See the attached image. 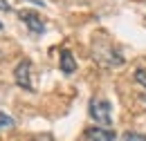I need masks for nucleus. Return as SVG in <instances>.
Wrapping results in <instances>:
<instances>
[{
  "label": "nucleus",
  "instance_id": "obj_2",
  "mask_svg": "<svg viewBox=\"0 0 146 141\" xmlns=\"http://www.w3.org/2000/svg\"><path fill=\"white\" fill-rule=\"evenodd\" d=\"M88 110H90V117L99 125H110L112 123V105L108 103V99H104V96H92Z\"/></svg>",
  "mask_w": 146,
  "mask_h": 141
},
{
  "label": "nucleus",
  "instance_id": "obj_1",
  "mask_svg": "<svg viewBox=\"0 0 146 141\" xmlns=\"http://www.w3.org/2000/svg\"><path fill=\"white\" fill-rule=\"evenodd\" d=\"M92 54H94V61L101 63V65H106V67H121V65L126 63V58L117 52L110 43L99 40V38H97L94 45H92Z\"/></svg>",
  "mask_w": 146,
  "mask_h": 141
},
{
  "label": "nucleus",
  "instance_id": "obj_6",
  "mask_svg": "<svg viewBox=\"0 0 146 141\" xmlns=\"http://www.w3.org/2000/svg\"><path fill=\"white\" fill-rule=\"evenodd\" d=\"M58 67L63 74H74L76 72V61L70 49H61V58H58Z\"/></svg>",
  "mask_w": 146,
  "mask_h": 141
},
{
  "label": "nucleus",
  "instance_id": "obj_9",
  "mask_svg": "<svg viewBox=\"0 0 146 141\" xmlns=\"http://www.w3.org/2000/svg\"><path fill=\"white\" fill-rule=\"evenodd\" d=\"M133 78H135V81H137L142 88H146V72L142 70V67H137V70L133 72Z\"/></svg>",
  "mask_w": 146,
  "mask_h": 141
},
{
  "label": "nucleus",
  "instance_id": "obj_7",
  "mask_svg": "<svg viewBox=\"0 0 146 141\" xmlns=\"http://www.w3.org/2000/svg\"><path fill=\"white\" fill-rule=\"evenodd\" d=\"M16 121L9 117V114H5V112H0V130H9V128H14Z\"/></svg>",
  "mask_w": 146,
  "mask_h": 141
},
{
  "label": "nucleus",
  "instance_id": "obj_3",
  "mask_svg": "<svg viewBox=\"0 0 146 141\" xmlns=\"http://www.w3.org/2000/svg\"><path fill=\"white\" fill-rule=\"evenodd\" d=\"M14 81L23 90H34V83H32V61L29 58H23L14 67Z\"/></svg>",
  "mask_w": 146,
  "mask_h": 141
},
{
  "label": "nucleus",
  "instance_id": "obj_12",
  "mask_svg": "<svg viewBox=\"0 0 146 141\" xmlns=\"http://www.w3.org/2000/svg\"><path fill=\"white\" fill-rule=\"evenodd\" d=\"M2 27H5V25H2V22H0V32H2Z\"/></svg>",
  "mask_w": 146,
  "mask_h": 141
},
{
  "label": "nucleus",
  "instance_id": "obj_8",
  "mask_svg": "<svg viewBox=\"0 0 146 141\" xmlns=\"http://www.w3.org/2000/svg\"><path fill=\"white\" fill-rule=\"evenodd\" d=\"M121 141H146V134H142V132H124L121 134Z\"/></svg>",
  "mask_w": 146,
  "mask_h": 141
},
{
  "label": "nucleus",
  "instance_id": "obj_10",
  "mask_svg": "<svg viewBox=\"0 0 146 141\" xmlns=\"http://www.w3.org/2000/svg\"><path fill=\"white\" fill-rule=\"evenodd\" d=\"M29 141H54V137L52 134H32Z\"/></svg>",
  "mask_w": 146,
  "mask_h": 141
},
{
  "label": "nucleus",
  "instance_id": "obj_11",
  "mask_svg": "<svg viewBox=\"0 0 146 141\" xmlns=\"http://www.w3.org/2000/svg\"><path fill=\"white\" fill-rule=\"evenodd\" d=\"M11 7H9V2L7 0H0V11H9Z\"/></svg>",
  "mask_w": 146,
  "mask_h": 141
},
{
  "label": "nucleus",
  "instance_id": "obj_4",
  "mask_svg": "<svg viewBox=\"0 0 146 141\" xmlns=\"http://www.w3.org/2000/svg\"><path fill=\"white\" fill-rule=\"evenodd\" d=\"M18 18L25 22V27L32 32V34H43L45 32V20L38 16L36 11H29V9H23L18 14Z\"/></svg>",
  "mask_w": 146,
  "mask_h": 141
},
{
  "label": "nucleus",
  "instance_id": "obj_5",
  "mask_svg": "<svg viewBox=\"0 0 146 141\" xmlns=\"http://www.w3.org/2000/svg\"><path fill=\"white\" fill-rule=\"evenodd\" d=\"M86 139L88 141H115L117 132L106 128V125H97V128H88L86 130Z\"/></svg>",
  "mask_w": 146,
  "mask_h": 141
}]
</instances>
